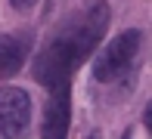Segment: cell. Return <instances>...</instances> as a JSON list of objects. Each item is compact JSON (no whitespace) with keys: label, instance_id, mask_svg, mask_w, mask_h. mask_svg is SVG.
Instances as JSON below:
<instances>
[{"label":"cell","instance_id":"277c9868","mask_svg":"<svg viewBox=\"0 0 152 139\" xmlns=\"http://www.w3.org/2000/svg\"><path fill=\"white\" fill-rule=\"evenodd\" d=\"M68 124H72V80L50 87V99L44 105L40 136L44 139H62L68 133Z\"/></svg>","mask_w":152,"mask_h":139},{"label":"cell","instance_id":"3957f363","mask_svg":"<svg viewBox=\"0 0 152 139\" xmlns=\"http://www.w3.org/2000/svg\"><path fill=\"white\" fill-rule=\"evenodd\" d=\"M31 124V96L22 87H0V136H22Z\"/></svg>","mask_w":152,"mask_h":139},{"label":"cell","instance_id":"7a4b0ae2","mask_svg":"<svg viewBox=\"0 0 152 139\" xmlns=\"http://www.w3.org/2000/svg\"><path fill=\"white\" fill-rule=\"evenodd\" d=\"M140 40L143 37H140L137 28L115 34V37L96 53V59H93V77L99 83H112V80L124 77V74L130 71V65H134L137 53H140Z\"/></svg>","mask_w":152,"mask_h":139},{"label":"cell","instance_id":"6da1fadb","mask_svg":"<svg viewBox=\"0 0 152 139\" xmlns=\"http://www.w3.org/2000/svg\"><path fill=\"white\" fill-rule=\"evenodd\" d=\"M109 3L106 0H87L78 12L59 25V31L47 40V46L34 59V80L40 87H56V83L72 80V74L87 62L96 46H99L102 34L109 28Z\"/></svg>","mask_w":152,"mask_h":139},{"label":"cell","instance_id":"5b68a950","mask_svg":"<svg viewBox=\"0 0 152 139\" xmlns=\"http://www.w3.org/2000/svg\"><path fill=\"white\" fill-rule=\"evenodd\" d=\"M28 50H31V37H25V34H3L0 37V80L16 74L25 65Z\"/></svg>","mask_w":152,"mask_h":139},{"label":"cell","instance_id":"8992f818","mask_svg":"<svg viewBox=\"0 0 152 139\" xmlns=\"http://www.w3.org/2000/svg\"><path fill=\"white\" fill-rule=\"evenodd\" d=\"M143 124H146V130L152 133V99L146 102V108H143Z\"/></svg>","mask_w":152,"mask_h":139},{"label":"cell","instance_id":"52a82bcc","mask_svg":"<svg viewBox=\"0 0 152 139\" xmlns=\"http://www.w3.org/2000/svg\"><path fill=\"white\" fill-rule=\"evenodd\" d=\"M10 3L16 6V9H28V6H34L37 0H10Z\"/></svg>","mask_w":152,"mask_h":139}]
</instances>
